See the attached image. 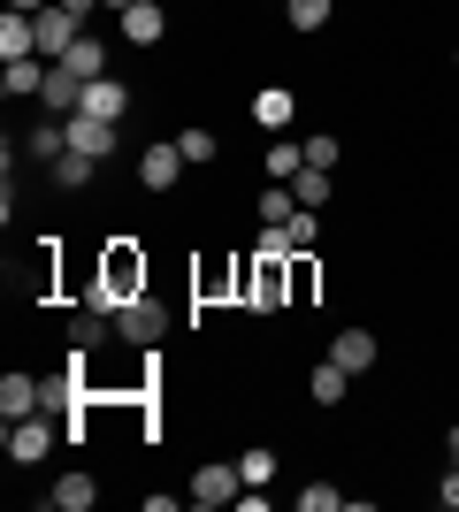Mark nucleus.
<instances>
[{"mask_svg":"<svg viewBox=\"0 0 459 512\" xmlns=\"http://www.w3.org/2000/svg\"><path fill=\"white\" fill-rule=\"evenodd\" d=\"M452 467H459V428H452Z\"/></svg>","mask_w":459,"mask_h":512,"instance_id":"nucleus-35","label":"nucleus"},{"mask_svg":"<svg viewBox=\"0 0 459 512\" xmlns=\"http://www.w3.org/2000/svg\"><path fill=\"white\" fill-rule=\"evenodd\" d=\"M8 8H23V16H39V8H46V0H8Z\"/></svg>","mask_w":459,"mask_h":512,"instance_id":"nucleus-34","label":"nucleus"},{"mask_svg":"<svg viewBox=\"0 0 459 512\" xmlns=\"http://www.w3.org/2000/svg\"><path fill=\"white\" fill-rule=\"evenodd\" d=\"M345 505V490H329V482H314V490H299V512H337Z\"/></svg>","mask_w":459,"mask_h":512,"instance_id":"nucleus-32","label":"nucleus"},{"mask_svg":"<svg viewBox=\"0 0 459 512\" xmlns=\"http://www.w3.org/2000/svg\"><path fill=\"white\" fill-rule=\"evenodd\" d=\"M291 199L322 214V199H329V169H299V176H291Z\"/></svg>","mask_w":459,"mask_h":512,"instance_id":"nucleus-27","label":"nucleus"},{"mask_svg":"<svg viewBox=\"0 0 459 512\" xmlns=\"http://www.w3.org/2000/svg\"><path fill=\"white\" fill-rule=\"evenodd\" d=\"M329 8H337V0H284V23H291V31H322Z\"/></svg>","mask_w":459,"mask_h":512,"instance_id":"nucleus-25","label":"nucleus"},{"mask_svg":"<svg viewBox=\"0 0 459 512\" xmlns=\"http://www.w3.org/2000/svg\"><path fill=\"white\" fill-rule=\"evenodd\" d=\"M291 253H253L245 260V299L253 306H291Z\"/></svg>","mask_w":459,"mask_h":512,"instance_id":"nucleus-2","label":"nucleus"},{"mask_svg":"<svg viewBox=\"0 0 459 512\" xmlns=\"http://www.w3.org/2000/svg\"><path fill=\"white\" fill-rule=\"evenodd\" d=\"M314 283H322L314 276V253H291V299H314Z\"/></svg>","mask_w":459,"mask_h":512,"instance_id":"nucleus-30","label":"nucleus"},{"mask_svg":"<svg viewBox=\"0 0 459 512\" xmlns=\"http://www.w3.org/2000/svg\"><path fill=\"white\" fill-rule=\"evenodd\" d=\"M184 169H192V161L176 153V138H169V146H146V153H138V184H146V192H176V184H184Z\"/></svg>","mask_w":459,"mask_h":512,"instance_id":"nucleus-7","label":"nucleus"},{"mask_svg":"<svg viewBox=\"0 0 459 512\" xmlns=\"http://www.w3.org/2000/svg\"><path fill=\"white\" fill-rule=\"evenodd\" d=\"M329 360L345 367V375H368V367L383 360V344H375V329H337V344H329Z\"/></svg>","mask_w":459,"mask_h":512,"instance_id":"nucleus-8","label":"nucleus"},{"mask_svg":"<svg viewBox=\"0 0 459 512\" xmlns=\"http://www.w3.org/2000/svg\"><path fill=\"white\" fill-rule=\"evenodd\" d=\"M100 8H131V0H100Z\"/></svg>","mask_w":459,"mask_h":512,"instance_id":"nucleus-36","label":"nucleus"},{"mask_svg":"<svg viewBox=\"0 0 459 512\" xmlns=\"http://www.w3.org/2000/svg\"><path fill=\"white\" fill-rule=\"evenodd\" d=\"M39 100H46V115H77V100H85V77L54 62V69H46V92H39Z\"/></svg>","mask_w":459,"mask_h":512,"instance_id":"nucleus-12","label":"nucleus"},{"mask_svg":"<svg viewBox=\"0 0 459 512\" xmlns=\"http://www.w3.org/2000/svg\"><path fill=\"white\" fill-rule=\"evenodd\" d=\"M92 497H100V482H92V474H62V482L46 490V505H54V512H85Z\"/></svg>","mask_w":459,"mask_h":512,"instance_id":"nucleus-17","label":"nucleus"},{"mask_svg":"<svg viewBox=\"0 0 459 512\" xmlns=\"http://www.w3.org/2000/svg\"><path fill=\"white\" fill-rule=\"evenodd\" d=\"M69 146L92 153V161H108V153H115V123H100V115H69Z\"/></svg>","mask_w":459,"mask_h":512,"instance_id":"nucleus-14","label":"nucleus"},{"mask_svg":"<svg viewBox=\"0 0 459 512\" xmlns=\"http://www.w3.org/2000/svg\"><path fill=\"white\" fill-rule=\"evenodd\" d=\"M92 176H100V161H92V153H77V146H69L62 161H46V184H54V192H85Z\"/></svg>","mask_w":459,"mask_h":512,"instance_id":"nucleus-13","label":"nucleus"},{"mask_svg":"<svg viewBox=\"0 0 459 512\" xmlns=\"http://www.w3.org/2000/svg\"><path fill=\"white\" fill-rule=\"evenodd\" d=\"M306 169H337V138H329V130L306 138Z\"/></svg>","mask_w":459,"mask_h":512,"instance_id":"nucleus-31","label":"nucleus"},{"mask_svg":"<svg viewBox=\"0 0 459 512\" xmlns=\"http://www.w3.org/2000/svg\"><path fill=\"white\" fill-rule=\"evenodd\" d=\"M306 390H314V406H345V390H352V375L337 360H322L314 375H306Z\"/></svg>","mask_w":459,"mask_h":512,"instance_id":"nucleus-18","label":"nucleus"},{"mask_svg":"<svg viewBox=\"0 0 459 512\" xmlns=\"http://www.w3.org/2000/svg\"><path fill=\"white\" fill-rule=\"evenodd\" d=\"M268 474H276V451H268V444L238 451V482H245V490H268Z\"/></svg>","mask_w":459,"mask_h":512,"instance_id":"nucleus-23","label":"nucleus"},{"mask_svg":"<svg viewBox=\"0 0 459 512\" xmlns=\"http://www.w3.org/2000/svg\"><path fill=\"white\" fill-rule=\"evenodd\" d=\"M123 39H131V46H161V39H169L161 0H131V8H123Z\"/></svg>","mask_w":459,"mask_h":512,"instance_id":"nucleus-11","label":"nucleus"},{"mask_svg":"<svg viewBox=\"0 0 459 512\" xmlns=\"http://www.w3.org/2000/svg\"><path fill=\"white\" fill-rule=\"evenodd\" d=\"M161 329H169V314H161L146 291L115 306V337H123V344H146V352H153V344H161Z\"/></svg>","mask_w":459,"mask_h":512,"instance_id":"nucleus-4","label":"nucleus"},{"mask_svg":"<svg viewBox=\"0 0 459 512\" xmlns=\"http://www.w3.org/2000/svg\"><path fill=\"white\" fill-rule=\"evenodd\" d=\"M23 54H39V31H31L23 8H8V16H0V62H23Z\"/></svg>","mask_w":459,"mask_h":512,"instance_id":"nucleus-15","label":"nucleus"},{"mask_svg":"<svg viewBox=\"0 0 459 512\" xmlns=\"http://www.w3.org/2000/svg\"><path fill=\"white\" fill-rule=\"evenodd\" d=\"M146 291V253H138L131 237H115L108 253H100V276L85 283V306H100V314H115L123 299H138Z\"/></svg>","mask_w":459,"mask_h":512,"instance_id":"nucleus-1","label":"nucleus"},{"mask_svg":"<svg viewBox=\"0 0 459 512\" xmlns=\"http://www.w3.org/2000/svg\"><path fill=\"white\" fill-rule=\"evenodd\" d=\"M46 69H54L46 54H23V62L0 69V92H8V100H39V92H46Z\"/></svg>","mask_w":459,"mask_h":512,"instance_id":"nucleus-9","label":"nucleus"},{"mask_svg":"<svg viewBox=\"0 0 459 512\" xmlns=\"http://www.w3.org/2000/svg\"><path fill=\"white\" fill-rule=\"evenodd\" d=\"M31 31H39V54H46V62H62V54H69V46H77V39H85V23H77V16H69V8H62V0H46V8H39V16H31Z\"/></svg>","mask_w":459,"mask_h":512,"instance_id":"nucleus-5","label":"nucleus"},{"mask_svg":"<svg viewBox=\"0 0 459 512\" xmlns=\"http://www.w3.org/2000/svg\"><path fill=\"white\" fill-rule=\"evenodd\" d=\"M62 69H77V77L92 85V77H108V46H100V39H77V46L62 54Z\"/></svg>","mask_w":459,"mask_h":512,"instance_id":"nucleus-21","label":"nucleus"},{"mask_svg":"<svg viewBox=\"0 0 459 512\" xmlns=\"http://www.w3.org/2000/svg\"><path fill=\"white\" fill-rule=\"evenodd\" d=\"M54 436H62L54 413H23V421H8V459H16V467H39L46 451H54Z\"/></svg>","mask_w":459,"mask_h":512,"instance_id":"nucleus-3","label":"nucleus"},{"mask_svg":"<svg viewBox=\"0 0 459 512\" xmlns=\"http://www.w3.org/2000/svg\"><path fill=\"white\" fill-rule=\"evenodd\" d=\"M23 153H31V161H62V153H69V115H54V123H39V130H31V138H23Z\"/></svg>","mask_w":459,"mask_h":512,"instance_id":"nucleus-16","label":"nucleus"},{"mask_svg":"<svg viewBox=\"0 0 459 512\" xmlns=\"http://www.w3.org/2000/svg\"><path fill=\"white\" fill-rule=\"evenodd\" d=\"M176 153H184L192 169H207V161H215L222 146H215V130H199V123H192V130H176Z\"/></svg>","mask_w":459,"mask_h":512,"instance_id":"nucleus-24","label":"nucleus"},{"mask_svg":"<svg viewBox=\"0 0 459 512\" xmlns=\"http://www.w3.org/2000/svg\"><path fill=\"white\" fill-rule=\"evenodd\" d=\"M291 214H299L291 184H261V222H291Z\"/></svg>","mask_w":459,"mask_h":512,"instance_id":"nucleus-28","label":"nucleus"},{"mask_svg":"<svg viewBox=\"0 0 459 512\" xmlns=\"http://www.w3.org/2000/svg\"><path fill=\"white\" fill-rule=\"evenodd\" d=\"M100 337H108V314H100V306H85V314L69 321V344H85V352H92Z\"/></svg>","mask_w":459,"mask_h":512,"instance_id":"nucleus-29","label":"nucleus"},{"mask_svg":"<svg viewBox=\"0 0 459 512\" xmlns=\"http://www.w3.org/2000/svg\"><path fill=\"white\" fill-rule=\"evenodd\" d=\"M291 107H299V100H291L284 85H268V92H253V123H261V130H284Z\"/></svg>","mask_w":459,"mask_h":512,"instance_id":"nucleus-19","label":"nucleus"},{"mask_svg":"<svg viewBox=\"0 0 459 512\" xmlns=\"http://www.w3.org/2000/svg\"><path fill=\"white\" fill-rule=\"evenodd\" d=\"M284 237H291V253H322V214L299 207V214L284 222Z\"/></svg>","mask_w":459,"mask_h":512,"instance_id":"nucleus-22","label":"nucleus"},{"mask_svg":"<svg viewBox=\"0 0 459 512\" xmlns=\"http://www.w3.org/2000/svg\"><path fill=\"white\" fill-rule=\"evenodd\" d=\"M77 115H100V123H123V115H131V92L115 85V77H92V85H85V100H77Z\"/></svg>","mask_w":459,"mask_h":512,"instance_id":"nucleus-10","label":"nucleus"},{"mask_svg":"<svg viewBox=\"0 0 459 512\" xmlns=\"http://www.w3.org/2000/svg\"><path fill=\"white\" fill-rule=\"evenodd\" d=\"M0 413H8V421L39 413V383H31V375H8V383H0Z\"/></svg>","mask_w":459,"mask_h":512,"instance_id":"nucleus-20","label":"nucleus"},{"mask_svg":"<svg viewBox=\"0 0 459 512\" xmlns=\"http://www.w3.org/2000/svg\"><path fill=\"white\" fill-rule=\"evenodd\" d=\"M62 8H69V16H77V23H85V16H92V8H100V0H62Z\"/></svg>","mask_w":459,"mask_h":512,"instance_id":"nucleus-33","label":"nucleus"},{"mask_svg":"<svg viewBox=\"0 0 459 512\" xmlns=\"http://www.w3.org/2000/svg\"><path fill=\"white\" fill-rule=\"evenodd\" d=\"M452 62H459V54H452Z\"/></svg>","mask_w":459,"mask_h":512,"instance_id":"nucleus-37","label":"nucleus"},{"mask_svg":"<svg viewBox=\"0 0 459 512\" xmlns=\"http://www.w3.org/2000/svg\"><path fill=\"white\" fill-rule=\"evenodd\" d=\"M238 459H230V467H199L192 474V490H184V505H199V512H215V505H238Z\"/></svg>","mask_w":459,"mask_h":512,"instance_id":"nucleus-6","label":"nucleus"},{"mask_svg":"<svg viewBox=\"0 0 459 512\" xmlns=\"http://www.w3.org/2000/svg\"><path fill=\"white\" fill-rule=\"evenodd\" d=\"M306 169V146H291V138H276V146H268V176H276V184H291V176Z\"/></svg>","mask_w":459,"mask_h":512,"instance_id":"nucleus-26","label":"nucleus"}]
</instances>
